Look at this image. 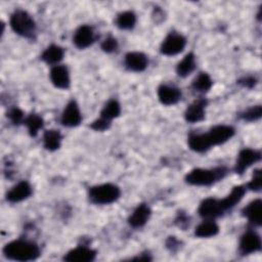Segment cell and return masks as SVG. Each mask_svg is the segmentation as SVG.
I'll return each mask as SVG.
<instances>
[{"mask_svg": "<svg viewBox=\"0 0 262 262\" xmlns=\"http://www.w3.org/2000/svg\"><path fill=\"white\" fill-rule=\"evenodd\" d=\"M111 126V122L99 117L97 120H95L92 124H91V128L95 131H104L107 130Z\"/></svg>", "mask_w": 262, "mask_h": 262, "instance_id": "34", "label": "cell"}, {"mask_svg": "<svg viewBox=\"0 0 262 262\" xmlns=\"http://www.w3.org/2000/svg\"><path fill=\"white\" fill-rule=\"evenodd\" d=\"M211 146L223 144L228 141L234 134V129L228 125H217L206 133Z\"/></svg>", "mask_w": 262, "mask_h": 262, "instance_id": "8", "label": "cell"}, {"mask_svg": "<svg viewBox=\"0 0 262 262\" xmlns=\"http://www.w3.org/2000/svg\"><path fill=\"white\" fill-rule=\"evenodd\" d=\"M63 54L64 51L60 46L51 44L43 51V53L41 54V59L48 64L56 66L62 59Z\"/></svg>", "mask_w": 262, "mask_h": 262, "instance_id": "23", "label": "cell"}, {"mask_svg": "<svg viewBox=\"0 0 262 262\" xmlns=\"http://www.w3.org/2000/svg\"><path fill=\"white\" fill-rule=\"evenodd\" d=\"M158 98L164 105H173L180 100L181 91L173 85L162 84L158 88Z\"/></svg>", "mask_w": 262, "mask_h": 262, "instance_id": "12", "label": "cell"}, {"mask_svg": "<svg viewBox=\"0 0 262 262\" xmlns=\"http://www.w3.org/2000/svg\"><path fill=\"white\" fill-rule=\"evenodd\" d=\"M207 100L205 98H199L190 103L185 110L184 117L189 123H198L204 120L206 114Z\"/></svg>", "mask_w": 262, "mask_h": 262, "instance_id": "13", "label": "cell"}, {"mask_svg": "<svg viewBox=\"0 0 262 262\" xmlns=\"http://www.w3.org/2000/svg\"><path fill=\"white\" fill-rule=\"evenodd\" d=\"M243 215L254 226L261 225V200L257 199L249 203L243 209Z\"/></svg>", "mask_w": 262, "mask_h": 262, "instance_id": "20", "label": "cell"}, {"mask_svg": "<svg viewBox=\"0 0 262 262\" xmlns=\"http://www.w3.org/2000/svg\"><path fill=\"white\" fill-rule=\"evenodd\" d=\"M25 125L28 128V131L31 136H36L40 129L43 127V120L37 114H31L26 117Z\"/></svg>", "mask_w": 262, "mask_h": 262, "instance_id": "29", "label": "cell"}, {"mask_svg": "<svg viewBox=\"0 0 262 262\" xmlns=\"http://www.w3.org/2000/svg\"><path fill=\"white\" fill-rule=\"evenodd\" d=\"M124 63L129 71L142 72L146 69L148 64V59L144 53L139 51H132L128 52L125 55Z\"/></svg>", "mask_w": 262, "mask_h": 262, "instance_id": "14", "label": "cell"}, {"mask_svg": "<svg viewBox=\"0 0 262 262\" xmlns=\"http://www.w3.org/2000/svg\"><path fill=\"white\" fill-rule=\"evenodd\" d=\"M94 40H95V36L92 28L86 25L78 28L73 37L74 44L80 49L87 48L94 42Z\"/></svg>", "mask_w": 262, "mask_h": 262, "instance_id": "17", "label": "cell"}, {"mask_svg": "<svg viewBox=\"0 0 262 262\" xmlns=\"http://www.w3.org/2000/svg\"><path fill=\"white\" fill-rule=\"evenodd\" d=\"M32 194V186L28 181H20L16 183L6 193V199L10 203H19L27 200Z\"/></svg>", "mask_w": 262, "mask_h": 262, "instance_id": "15", "label": "cell"}, {"mask_svg": "<svg viewBox=\"0 0 262 262\" xmlns=\"http://www.w3.org/2000/svg\"><path fill=\"white\" fill-rule=\"evenodd\" d=\"M227 173L224 167H217L214 169L195 168L185 176V181L194 186H210L215 182L223 179Z\"/></svg>", "mask_w": 262, "mask_h": 262, "instance_id": "2", "label": "cell"}, {"mask_svg": "<svg viewBox=\"0 0 262 262\" xmlns=\"http://www.w3.org/2000/svg\"><path fill=\"white\" fill-rule=\"evenodd\" d=\"M219 232V226L218 224L214 221V219H205L202 223H200L195 230L194 234L198 237H212L215 236Z\"/></svg>", "mask_w": 262, "mask_h": 262, "instance_id": "22", "label": "cell"}, {"mask_svg": "<svg viewBox=\"0 0 262 262\" xmlns=\"http://www.w3.org/2000/svg\"><path fill=\"white\" fill-rule=\"evenodd\" d=\"M212 84H213V81L207 73H200L192 81L191 86L195 91L205 93L211 89Z\"/></svg>", "mask_w": 262, "mask_h": 262, "instance_id": "27", "label": "cell"}, {"mask_svg": "<svg viewBox=\"0 0 262 262\" xmlns=\"http://www.w3.org/2000/svg\"><path fill=\"white\" fill-rule=\"evenodd\" d=\"M5 258L13 261H33L40 256L39 246L29 239L18 238L9 242L3 248Z\"/></svg>", "mask_w": 262, "mask_h": 262, "instance_id": "1", "label": "cell"}, {"mask_svg": "<svg viewBox=\"0 0 262 262\" xmlns=\"http://www.w3.org/2000/svg\"><path fill=\"white\" fill-rule=\"evenodd\" d=\"M136 24V15L132 11H123L116 18V25L122 30H131Z\"/></svg>", "mask_w": 262, "mask_h": 262, "instance_id": "28", "label": "cell"}, {"mask_svg": "<svg viewBox=\"0 0 262 262\" xmlns=\"http://www.w3.org/2000/svg\"><path fill=\"white\" fill-rule=\"evenodd\" d=\"M195 68V57L193 53H187L177 64L176 73L180 77H186L193 72Z\"/></svg>", "mask_w": 262, "mask_h": 262, "instance_id": "25", "label": "cell"}, {"mask_svg": "<svg viewBox=\"0 0 262 262\" xmlns=\"http://www.w3.org/2000/svg\"><path fill=\"white\" fill-rule=\"evenodd\" d=\"M239 252L243 255H249L261 250V237L254 230L246 231L239 239Z\"/></svg>", "mask_w": 262, "mask_h": 262, "instance_id": "7", "label": "cell"}, {"mask_svg": "<svg viewBox=\"0 0 262 262\" xmlns=\"http://www.w3.org/2000/svg\"><path fill=\"white\" fill-rule=\"evenodd\" d=\"M177 222L179 223V226L180 227H184L183 225H188L189 224V221H188V217L185 215V214H183V213H181V214H179L178 215V218H177Z\"/></svg>", "mask_w": 262, "mask_h": 262, "instance_id": "36", "label": "cell"}, {"mask_svg": "<svg viewBox=\"0 0 262 262\" xmlns=\"http://www.w3.org/2000/svg\"><path fill=\"white\" fill-rule=\"evenodd\" d=\"M248 188L252 191H260L261 190V170L257 169L254 171L252 179L247 184Z\"/></svg>", "mask_w": 262, "mask_h": 262, "instance_id": "31", "label": "cell"}, {"mask_svg": "<svg viewBox=\"0 0 262 262\" xmlns=\"http://www.w3.org/2000/svg\"><path fill=\"white\" fill-rule=\"evenodd\" d=\"M150 213V209L146 204H140L134 209L128 219V222L134 228L142 227L148 221Z\"/></svg>", "mask_w": 262, "mask_h": 262, "instance_id": "18", "label": "cell"}, {"mask_svg": "<svg viewBox=\"0 0 262 262\" xmlns=\"http://www.w3.org/2000/svg\"><path fill=\"white\" fill-rule=\"evenodd\" d=\"M50 80L52 84L59 89H68L70 87V74L67 67L61 64L53 66L50 70Z\"/></svg>", "mask_w": 262, "mask_h": 262, "instance_id": "16", "label": "cell"}, {"mask_svg": "<svg viewBox=\"0 0 262 262\" xmlns=\"http://www.w3.org/2000/svg\"><path fill=\"white\" fill-rule=\"evenodd\" d=\"M101 49L106 53L115 52L118 49V41L116 40V38L108 36L102 41Z\"/></svg>", "mask_w": 262, "mask_h": 262, "instance_id": "32", "label": "cell"}, {"mask_svg": "<svg viewBox=\"0 0 262 262\" xmlns=\"http://www.w3.org/2000/svg\"><path fill=\"white\" fill-rule=\"evenodd\" d=\"M10 27L14 33L25 38H33L36 32V24L32 16L23 9H16L10 16Z\"/></svg>", "mask_w": 262, "mask_h": 262, "instance_id": "3", "label": "cell"}, {"mask_svg": "<svg viewBox=\"0 0 262 262\" xmlns=\"http://www.w3.org/2000/svg\"><path fill=\"white\" fill-rule=\"evenodd\" d=\"M261 115H262V107H261V105H255V106L249 107L246 111H244L239 115V117L243 120H245V121L252 122V121H256V120L260 119Z\"/></svg>", "mask_w": 262, "mask_h": 262, "instance_id": "30", "label": "cell"}, {"mask_svg": "<svg viewBox=\"0 0 262 262\" xmlns=\"http://www.w3.org/2000/svg\"><path fill=\"white\" fill-rule=\"evenodd\" d=\"M121 114V105L116 99L108 100L100 112V117L112 122L114 119L118 118Z\"/></svg>", "mask_w": 262, "mask_h": 262, "instance_id": "26", "label": "cell"}, {"mask_svg": "<svg viewBox=\"0 0 262 262\" xmlns=\"http://www.w3.org/2000/svg\"><path fill=\"white\" fill-rule=\"evenodd\" d=\"M260 159V151L253 148H244L237 155L234 171L237 174H243L248 168H250L255 163L259 162Z\"/></svg>", "mask_w": 262, "mask_h": 262, "instance_id": "6", "label": "cell"}, {"mask_svg": "<svg viewBox=\"0 0 262 262\" xmlns=\"http://www.w3.org/2000/svg\"><path fill=\"white\" fill-rule=\"evenodd\" d=\"M198 212L205 219H215L224 213L220 206V201L214 198L205 199L200 204Z\"/></svg>", "mask_w": 262, "mask_h": 262, "instance_id": "10", "label": "cell"}, {"mask_svg": "<svg viewBox=\"0 0 262 262\" xmlns=\"http://www.w3.org/2000/svg\"><path fill=\"white\" fill-rule=\"evenodd\" d=\"M7 117L10 119V121L13 124H20V123L25 122V119H26V117L24 116V113L17 107L10 110L9 113L7 114Z\"/></svg>", "mask_w": 262, "mask_h": 262, "instance_id": "33", "label": "cell"}, {"mask_svg": "<svg viewBox=\"0 0 262 262\" xmlns=\"http://www.w3.org/2000/svg\"><path fill=\"white\" fill-rule=\"evenodd\" d=\"M61 138V134L58 130H46L43 134V145L47 150H56L60 147Z\"/></svg>", "mask_w": 262, "mask_h": 262, "instance_id": "24", "label": "cell"}, {"mask_svg": "<svg viewBox=\"0 0 262 262\" xmlns=\"http://www.w3.org/2000/svg\"><path fill=\"white\" fill-rule=\"evenodd\" d=\"M96 252L86 246H78L70 250L63 257V260L70 262H90L95 259Z\"/></svg>", "mask_w": 262, "mask_h": 262, "instance_id": "11", "label": "cell"}, {"mask_svg": "<svg viewBox=\"0 0 262 262\" xmlns=\"http://www.w3.org/2000/svg\"><path fill=\"white\" fill-rule=\"evenodd\" d=\"M121 194L120 188L113 183H103L89 189V199L96 205H108L116 202Z\"/></svg>", "mask_w": 262, "mask_h": 262, "instance_id": "4", "label": "cell"}, {"mask_svg": "<svg viewBox=\"0 0 262 262\" xmlns=\"http://www.w3.org/2000/svg\"><path fill=\"white\" fill-rule=\"evenodd\" d=\"M186 46V39L181 34L170 33L161 44V52L165 55L172 56L183 51Z\"/></svg>", "mask_w": 262, "mask_h": 262, "instance_id": "5", "label": "cell"}, {"mask_svg": "<svg viewBox=\"0 0 262 262\" xmlns=\"http://www.w3.org/2000/svg\"><path fill=\"white\" fill-rule=\"evenodd\" d=\"M246 193V187L244 185H236L234 186L231 191L220 201V206L223 210V212L232 209L237 203L242 201Z\"/></svg>", "mask_w": 262, "mask_h": 262, "instance_id": "19", "label": "cell"}, {"mask_svg": "<svg viewBox=\"0 0 262 262\" xmlns=\"http://www.w3.org/2000/svg\"><path fill=\"white\" fill-rule=\"evenodd\" d=\"M239 83H241L243 86H245V87L251 88V87H253V86L255 85L256 80H255L254 78H252V77H246V78L242 79V80L239 81Z\"/></svg>", "mask_w": 262, "mask_h": 262, "instance_id": "35", "label": "cell"}, {"mask_svg": "<svg viewBox=\"0 0 262 262\" xmlns=\"http://www.w3.org/2000/svg\"><path fill=\"white\" fill-rule=\"evenodd\" d=\"M187 142L190 149L195 152H205L212 147L206 133H190Z\"/></svg>", "mask_w": 262, "mask_h": 262, "instance_id": "21", "label": "cell"}, {"mask_svg": "<svg viewBox=\"0 0 262 262\" xmlns=\"http://www.w3.org/2000/svg\"><path fill=\"white\" fill-rule=\"evenodd\" d=\"M60 121L61 124L67 127H76L80 125L82 121V115L79 105L75 100H71L68 102L61 114Z\"/></svg>", "mask_w": 262, "mask_h": 262, "instance_id": "9", "label": "cell"}]
</instances>
